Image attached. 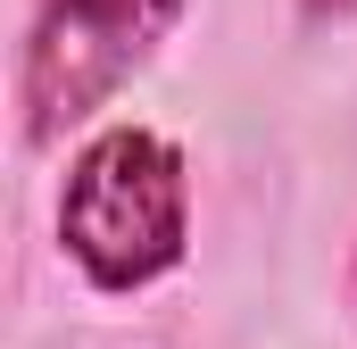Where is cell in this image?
<instances>
[{"mask_svg":"<svg viewBox=\"0 0 357 349\" xmlns=\"http://www.w3.org/2000/svg\"><path fill=\"white\" fill-rule=\"evenodd\" d=\"M59 250L108 299L150 291L183 266V250H191V174H183V150L158 125H100L67 158Z\"/></svg>","mask_w":357,"mask_h":349,"instance_id":"1","label":"cell"},{"mask_svg":"<svg viewBox=\"0 0 357 349\" xmlns=\"http://www.w3.org/2000/svg\"><path fill=\"white\" fill-rule=\"evenodd\" d=\"M175 25H183V0H33V34H25V133L59 142L67 125H84Z\"/></svg>","mask_w":357,"mask_h":349,"instance_id":"2","label":"cell"}]
</instances>
